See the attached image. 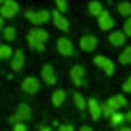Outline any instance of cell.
<instances>
[{
	"label": "cell",
	"mask_w": 131,
	"mask_h": 131,
	"mask_svg": "<svg viewBox=\"0 0 131 131\" xmlns=\"http://www.w3.org/2000/svg\"><path fill=\"white\" fill-rule=\"evenodd\" d=\"M19 11V3L14 0H5L2 2V8H0V17L2 19H11L16 16V13Z\"/></svg>",
	"instance_id": "cell-1"
},
{
	"label": "cell",
	"mask_w": 131,
	"mask_h": 131,
	"mask_svg": "<svg viewBox=\"0 0 131 131\" xmlns=\"http://www.w3.org/2000/svg\"><path fill=\"white\" fill-rule=\"evenodd\" d=\"M51 17V13L46 11V9H40V11H26V19L31 20L34 25H40V23H45L48 22Z\"/></svg>",
	"instance_id": "cell-2"
},
{
	"label": "cell",
	"mask_w": 131,
	"mask_h": 131,
	"mask_svg": "<svg viewBox=\"0 0 131 131\" xmlns=\"http://www.w3.org/2000/svg\"><path fill=\"white\" fill-rule=\"evenodd\" d=\"M28 119H31V110H29V106H28L26 103H22V105H19L16 114L9 117V122H13V123H19V122H22V120H28Z\"/></svg>",
	"instance_id": "cell-3"
},
{
	"label": "cell",
	"mask_w": 131,
	"mask_h": 131,
	"mask_svg": "<svg viewBox=\"0 0 131 131\" xmlns=\"http://www.w3.org/2000/svg\"><path fill=\"white\" fill-rule=\"evenodd\" d=\"M94 63L105 71L106 76H113V73H114V63L110 59H106L103 56H96L94 57Z\"/></svg>",
	"instance_id": "cell-4"
},
{
	"label": "cell",
	"mask_w": 131,
	"mask_h": 131,
	"mask_svg": "<svg viewBox=\"0 0 131 131\" xmlns=\"http://www.w3.org/2000/svg\"><path fill=\"white\" fill-rule=\"evenodd\" d=\"M57 49H59V52L63 54V56H71V54L74 52L73 43H71V40L67 39V37H60V39L57 40Z\"/></svg>",
	"instance_id": "cell-5"
},
{
	"label": "cell",
	"mask_w": 131,
	"mask_h": 131,
	"mask_svg": "<svg viewBox=\"0 0 131 131\" xmlns=\"http://www.w3.org/2000/svg\"><path fill=\"white\" fill-rule=\"evenodd\" d=\"M22 88H23V91H26V93H29V94H34V93L39 91L40 83H39V80H37L36 77H26V79L22 82Z\"/></svg>",
	"instance_id": "cell-6"
},
{
	"label": "cell",
	"mask_w": 131,
	"mask_h": 131,
	"mask_svg": "<svg viewBox=\"0 0 131 131\" xmlns=\"http://www.w3.org/2000/svg\"><path fill=\"white\" fill-rule=\"evenodd\" d=\"M97 46V39L94 36H83L80 39V48L86 52H91L94 51V48Z\"/></svg>",
	"instance_id": "cell-7"
},
{
	"label": "cell",
	"mask_w": 131,
	"mask_h": 131,
	"mask_svg": "<svg viewBox=\"0 0 131 131\" xmlns=\"http://www.w3.org/2000/svg\"><path fill=\"white\" fill-rule=\"evenodd\" d=\"M83 76H85V70L80 65H76V67L71 68V79L74 82L76 86H80L83 83Z\"/></svg>",
	"instance_id": "cell-8"
},
{
	"label": "cell",
	"mask_w": 131,
	"mask_h": 131,
	"mask_svg": "<svg viewBox=\"0 0 131 131\" xmlns=\"http://www.w3.org/2000/svg\"><path fill=\"white\" fill-rule=\"evenodd\" d=\"M52 14V20H54V25L59 28V29H62V31H68L70 29V23H68V20L67 19H65L57 9L56 11H52L51 13Z\"/></svg>",
	"instance_id": "cell-9"
},
{
	"label": "cell",
	"mask_w": 131,
	"mask_h": 131,
	"mask_svg": "<svg viewBox=\"0 0 131 131\" xmlns=\"http://www.w3.org/2000/svg\"><path fill=\"white\" fill-rule=\"evenodd\" d=\"M99 26H100V29H103V31L111 29V28L114 26V20H113V17L108 14V11H102V13H100V16H99Z\"/></svg>",
	"instance_id": "cell-10"
},
{
	"label": "cell",
	"mask_w": 131,
	"mask_h": 131,
	"mask_svg": "<svg viewBox=\"0 0 131 131\" xmlns=\"http://www.w3.org/2000/svg\"><path fill=\"white\" fill-rule=\"evenodd\" d=\"M42 77H43V80L48 85H54L57 82V77L54 74V70H52L51 65H45V67L42 68Z\"/></svg>",
	"instance_id": "cell-11"
},
{
	"label": "cell",
	"mask_w": 131,
	"mask_h": 131,
	"mask_svg": "<svg viewBox=\"0 0 131 131\" xmlns=\"http://www.w3.org/2000/svg\"><path fill=\"white\" fill-rule=\"evenodd\" d=\"M23 65H25V54H23L20 49H17V51L14 52V56H13L11 67H13V70L19 71V70H22V68H23Z\"/></svg>",
	"instance_id": "cell-12"
},
{
	"label": "cell",
	"mask_w": 131,
	"mask_h": 131,
	"mask_svg": "<svg viewBox=\"0 0 131 131\" xmlns=\"http://www.w3.org/2000/svg\"><path fill=\"white\" fill-rule=\"evenodd\" d=\"M88 108H90V113H91V117L93 120H99V117L102 116V111H100V105L96 99H90L88 100Z\"/></svg>",
	"instance_id": "cell-13"
},
{
	"label": "cell",
	"mask_w": 131,
	"mask_h": 131,
	"mask_svg": "<svg viewBox=\"0 0 131 131\" xmlns=\"http://www.w3.org/2000/svg\"><path fill=\"white\" fill-rule=\"evenodd\" d=\"M29 37H32V39H36L37 42H40V43H45L46 40H48V32L45 31V29H40V28H34V29H31V32L28 34Z\"/></svg>",
	"instance_id": "cell-14"
},
{
	"label": "cell",
	"mask_w": 131,
	"mask_h": 131,
	"mask_svg": "<svg viewBox=\"0 0 131 131\" xmlns=\"http://www.w3.org/2000/svg\"><path fill=\"white\" fill-rule=\"evenodd\" d=\"M125 34L122 32V31H114V32H111V36L108 37V40H110V43L111 45H114V46H122L123 43H125Z\"/></svg>",
	"instance_id": "cell-15"
},
{
	"label": "cell",
	"mask_w": 131,
	"mask_h": 131,
	"mask_svg": "<svg viewBox=\"0 0 131 131\" xmlns=\"http://www.w3.org/2000/svg\"><path fill=\"white\" fill-rule=\"evenodd\" d=\"M65 99H67V94H65L63 90H57L52 93V105L54 106H60L65 102Z\"/></svg>",
	"instance_id": "cell-16"
},
{
	"label": "cell",
	"mask_w": 131,
	"mask_h": 131,
	"mask_svg": "<svg viewBox=\"0 0 131 131\" xmlns=\"http://www.w3.org/2000/svg\"><path fill=\"white\" fill-rule=\"evenodd\" d=\"M119 62H120L122 65H129V63H131V46H126V48L120 52Z\"/></svg>",
	"instance_id": "cell-17"
},
{
	"label": "cell",
	"mask_w": 131,
	"mask_h": 131,
	"mask_svg": "<svg viewBox=\"0 0 131 131\" xmlns=\"http://www.w3.org/2000/svg\"><path fill=\"white\" fill-rule=\"evenodd\" d=\"M88 9H90V14H91V16L99 17V16H100V13L103 11V6H102V3H100V2H91V3L88 5Z\"/></svg>",
	"instance_id": "cell-18"
},
{
	"label": "cell",
	"mask_w": 131,
	"mask_h": 131,
	"mask_svg": "<svg viewBox=\"0 0 131 131\" xmlns=\"http://www.w3.org/2000/svg\"><path fill=\"white\" fill-rule=\"evenodd\" d=\"M117 11H119L120 16H123V17H129V16H131V3H128V2H122V3H119V5H117Z\"/></svg>",
	"instance_id": "cell-19"
},
{
	"label": "cell",
	"mask_w": 131,
	"mask_h": 131,
	"mask_svg": "<svg viewBox=\"0 0 131 131\" xmlns=\"http://www.w3.org/2000/svg\"><path fill=\"white\" fill-rule=\"evenodd\" d=\"M74 103H76V106H77L80 111H83V110L86 108V100H85V97H83L80 93H74Z\"/></svg>",
	"instance_id": "cell-20"
},
{
	"label": "cell",
	"mask_w": 131,
	"mask_h": 131,
	"mask_svg": "<svg viewBox=\"0 0 131 131\" xmlns=\"http://www.w3.org/2000/svg\"><path fill=\"white\" fill-rule=\"evenodd\" d=\"M110 119H111V125H113V126H119V125H122V123L125 122V116H123L122 113H119V111L113 113V116H111Z\"/></svg>",
	"instance_id": "cell-21"
},
{
	"label": "cell",
	"mask_w": 131,
	"mask_h": 131,
	"mask_svg": "<svg viewBox=\"0 0 131 131\" xmlns=\"http://www.w3.org/2000/svg\"><path fill=\"white\" fill-rule=\"evenodd\" d=\"M11 56H13V49H11V46H8V45H0V60L9 59Z\"/></svg>",
	"instance_id": "cell-22"
},
{
	"label": "cell",
	"mask_w": 131,
	"mask_h": 131,
	"mask_svg": "<svg viewBox=\"0 0 131 131\" xmlns=\"http://www.w3.org/2000/svg\"><path fill=\"white\" fill-rule=\"evenodd\" d=\"M28 43H29L31 49H36V51H45V43H40V42H37L36 39H32V37H29V36H28Z\"/></svg>",
	"instance_id": "cell-23"
},
{
	"label": "cell",
	"mask_w": 131,
	"mask_h": 131,
	"mask_svg": "<svg viewBox=\"0 0 131 131\" xmlns=\"http://www.w3.org/2000/svg\"><path fill=\"white\" fill-rule=\"evenodd\" d=\"M3 36L6 40H14L16 39V29L13 26H8L6 29H3Z\"/></svg>",
	"instance_id": "cell-24"
},
{
	"label": "cell",
	"mask_w": 131,
	"mask_h": 131,
	"mask_svg": "<svg viewBox=\"0 0 131 131\" xmlns=\"http://www.w3.org/2000/svg\"><path fill=\"white\" fill-rule=\"evenodd\" d=\"M56 6H57V11L62 14V13H67V9H68V3L65 2V0H57L56 2Z\"/></svg>",
	"instance_id": "cell-25"
},
{
	"label": "cell",
	"mask_w": 131,
	"mask_h": 131,
	"mask_svg": "<svg viewBox=\"0 0 131 131\" xmlns=\"http://www.w3.org/2000/svg\"><path fill=\"white\" fill-rule=\"evenodd\" d=\"M113 99H114V102L117 103V106H119V108H122V106H126V103H128V100H126V99H125L122 94H117V96H114Z\"/></svg>",
	"instance_id": "cell-26"
},
{
	"label": "cell",
	"mask_w": 131,
	"mask_h": 131,
	"mask_svg": "<svg viewBox=\"0 0 131 131\" xmlns=\"http://www.w3.org/2000/svg\"><path fill=\"white\" fill-rule=\"evenodd\" d=\"M100 111H102V114H103V116H106V117H111V116H113V113H116V111H113L106 103L100 105Z\"/></svg>",
	"instance_id": "cell-27"
},
{
	"label": "cell",
	"mask_w": 131,
	"mask_h": 131,
	"mask_svg": "<svg viewBox=\"0 0 131 131\" xmlns=\"http://www.w3.org/2000/svg\"><path fill=\"white\" fill-rule=\"evenodd\" d=\"M123 34L128 36V37H131V17L123 23Z\"/></svg>",
	"instance_id": "cell-28"
},
{
	"label": "cell",
	"mask_w": 131,
	"mask_h": 131,
	"mask_svg": "<svg viewBox=\"0 0 131 131\" xmlns=\"http://www.w3.org/2000/svg\"><path fill=\"white\" fill-rule=\"evenodd\" d=\"M122 88H123V91H125V93H131V77H128V79H126V82L123 83V86H122Z\"/></svg>",
	"instance_id": "cell-29"
},
{
	"label": "cell",
	"mask_w": 131,
	"mask_h": 131,
	"mask_svg": "<svg viewBox=\"0 0 131 131\" xmlns=\"http://www.w3.org/2000/svg\"><path fill=\"white\" fill-rule=\"evenodd\" d=\"M14 131H26V125L19 122V123H14Z\"/></svg>",
	"instance_id": "cell-30"
},
{
	"label": "cell",
	"mask_w": 131,
	"mask_h": 131,
	"mask_svg": "<svg viewBox=\"0 0 131 131\" xmlns=\"http://www.w3.org/2000/svg\"><path fill=\"white\" fill-rule=\"evenodd\" d=\"M59 131H74V126L73 125H60Z\"/></svg>",
	"instance_id": "cell-31"
},
{
	"label": "cell",
	"mask_w": 131,
	"mask_h": 131,
	"mask_svg": "<svg viewBox=\"0 0 131 131\" xmlns=\"http://www.w3.org/2000/svg\"><path fill=\"white\" fill-rule=\"evenodd\" d=\"M80 131H93V128H91V126H82Z\"/></svg>",
	"instance_id": "cell-32"
},
{
	"label": "cell",
	"mask_w": 131,
	"mask_h": 131,
	"mask_svg": "<svg viewBox=\"0 0 131 131\" xmlns=\"http://www.w3.org/2000/svg\"><path fill=\"white\" fill-rule=\"evenodd\" d=\"M125 120H128V122H131V111H129L128 114H125Z\"/></svg>",
	"instance_id": "cell-33"
},
{
	"label": "cell",
	"mask_w": 131,
	"mask_h": 131,
	"mask_svg": "<svg viewBox=\"0 0 131 131\" xmlns=\"http://www.w3.org/2000/svg\"><path fill=\"white\" fill-rule=\"evenodd\" d=\"M117 131H131V128H128V126H122V128L117 129Z\"/></svg>",
	"instance_id": "cell-34"
},
{
	"label": "cell",
	"mask_w": 131,
	"mask_h": 131,
	"mask_svg": "<svg viewBox=\"0 0 131 131\" xmlns=\"http://www.w3.org/2000/svg\"><path fill=\"white\" fill-rule=\"evenodd\" d=\"M42 131H51V128H42Z\"/></svg>",
	"instance_id": "cell-35"
},
{
	"label": "cell",
	"mask_w": 131,
	"mask_h": 131,
	"mask_svg": "<svg viewBox=\"0 0 131 131\" xmlns=\"http://www.w3.org/2000/svg\"><path fill=\"white\" fill-rule=\"evenodd\" d=\"M2 25H3V19H2V17H0V26H2Z\"/></svg>",
	"instance_id": "cell-36"
}]
</instances>
